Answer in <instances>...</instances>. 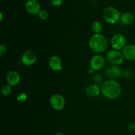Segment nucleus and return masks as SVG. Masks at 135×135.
Instances as JSON below:
<instances>
[{
    "label": "nucleus",
    "instance_id": "nucleus-1",
    "mask_svg": "<svg viewBox=\"0 0 135 135\" xmlns=\"http://www.w3.org/2000/svg\"><path fill=\"white\" fill-rule=\"evenodd\" d=\"M101 94L106 98L115 100L121 95V86L117 80L110 79L104 82L101 85Z\"/></svg>",
    "mask_w": 135,
    "mask_h": 135
},
{
    "label": "nucleus",
    "instance_id": "nucleus-2",
    "mask_svg": "<svg viewBox=\"0 0 135 135\" xmlns=\"http://www.w3.org/2000/svg\"><path fill=\"white\" fill-rule=\"evenodd\" d=\"M88 46L92 51L100 54L104 53L108 49V42L103 34H94L90 38Z\"/></svg>",
    "mask_w": 135,
    "mask_h": 135
},
{
    "label": "nucleus",
    "instance_id": "nucleus-3",
    "mask_svg": "<svg viewBox=\"0 0 135 135\" xmlns=\"http://www.w3.org/2000/svg\"><path fill=\"white\" fill-rule=\"evenodd\" d=\"M121 12L113 7H108L103 11V17L105 22L111 25H114L120 21Z\"/></svg>",
    "mask_w": 135,
    "mask_h": 135
},
{
    "label": "nucleus",
    "instance_id": "nucleus-4",
    "mask_svg": "<svg viewBox=\"0 0 135 135\" xmlns=\"http://www.w3.org/2000/svg\"><path fill=\"white\" fill-rule=\"evenodd\" d=\"M106 59L109 63L115 66L121 64L124 60L122 52L115 50H109L106 54Z\"/></svg>",
    "mask_w": 135,
    "mask_h": 135
},
{
    "label": "nucleus",
    "instance_id": "nucleus-5",
    "mask_svg": "<svg viewBox=\"0 0 135 135\" xmlns=\"http://www.w3.org/2000/svg\"><path fill=\"white\" fill-rule=\"evenodd\" d=\"M111 46L113 50H122L127 46V39L123 34H116L111 38Z\"/></svg>",
    "mask_w": 135,
    "mask_h": 135
},
{
    "label": "nucleus",
    "instance_id": "nucleus-6",
    "mask_svg": "<svg viewBox=\"0 0 135 135\" xmlns=\"http://www.w3.org/2000/svg\"><path fill=\"white\" fill-rule=\"evenodd\" d=\"M50 105L55 110H61L65 105V100L62 95L55 94L51 96L50 100Z\"/></svg>",
    "mask_w": 135,
    "mask_h": 135
},
{
    "label": "nucleus",
    "instance_id": "nucleus-7",
    "mask_svg": "<svg viewBox=\"0 0 135 135\" xmlns=\"http://www.w3.org/2000/svg\"><path fill=\"white\" fill-rule=\"evenodd\" d=\"M105 64V59L100 54H96L90 59V65L95 71L101 70Z\"/></svg>",
    "mask_w": 135,
    "mask_h": 135
},
{
    "label": "nucleus",
    "instance_id": "nucleus-8",
    "mask_svg": "<svg viewBox=\"0 0 135 135\" xmlns=\"http://www.w3.org/2000/svg\"><path fill=\"white\" fill-rule=\"evenodd\" d=\"M37 60L36 54L32 50H27L25 51L21 57V62L27 67L33 65Z\"/></svg>",
    "mask_w": 135,
    "mask_h": 135
},
{
    "label": "nucleus",
    "instance_id": "nucleus-9",
    "mask_svg": "<svg viewBox=\"0 0 135 135\" xmlns=\"http://www.w3.org/2000/svg\"><path fill=\"white\" fill-rule=\"evenodd\" d=\"M26 10L29 14L35 15H38L40 9V5L38 0H28L25 5Z\"/></svg>",
    "mask_w": 135,
    "mask_h": 135
},
{
    "label": "nucleus",
    "instance_id": "nucleus-10",
    "mask_svg": "<svg viewBox=\"0 0 135 135\" xmlns=\"http://www.w3.org/2000/svg\"><path fill=\"white\" fill-rule=\"evenodd\" d=\"M124 59L128 61H135V44L127 45L122 50Z\"/></svg>",
    "mask_w": 135,
    "mask_h": 135
},
{
    "label": "nucleus",
    "instance_id": "nucleus-11",
    "mask_svg": "<svg viewBox=\"0 0 135 135\" xmlns=\"http://www.w3.org/2000/svg\"><path fill=\"white\" fill-rule=\"evenodd\" d=\"M6 80L9 85L15 86L19 83L21 80V76L17 71H11L7 75Z\"/></svg>",
    "mask_w": 135,
    "mask_h": 135
},
{
    "label": "nucleus",
    "instance_id": "nucleus-12",
    "mask_svg": "<svg viewBox=\"0 0 135 135\" xmlns=\"http://www.w3.org/2000/svg\"><path fill=\"white\" fill-rule=\"evenodd\" d=\"M48 65L50 68L54 71H59L62 70V61L57 55H53L49 59Z\"/></svg>",
    "mask_w": 135,
    "mask_h": 135
},
{
    "label": "nucleus",
    "instance_id": "nucleus-13",
    "mask_svg": "<svg viewBox=\"0 0 135 135\" xmlns=\"http://www.w3.org/2000/svg\"><path fill=\"white\" fill-rule=\"evenodd\" d=\"M85 93L88 96L91 98L97 97L101 93V88L98 85L95 84H89L85 89Z\"/></svg>",
    "mask_w": 135,
    "mask_h": 135
},
{
    "label": "nucleus",
    "instance_id": "nucleus-14",
    "mask_svg": "<svg viewBox=\"0 0 135 135\" xmlns=\"http://www.w3.org/2000/svg\"><path fill=\"white\" fill-rule=\"evenodd\" d=\"M134 19V16L133 15V14L130 13H125L121 15L120 21L123 25H130L133 23Z\"/></svg>",
    "mask_w": 135,
    "mask_h": 135
},
{
    "label": "nucleus",
    "instance_id": "nucleus-15",
    "mask_svg": "<svg viewBox=\"0 0 135 135\" xmlns=\"http://www.w3.org/2000/svg\"><path fill=\"white\" fill-rule=\"evenodd\" d=\"M91 29L94 34H101L103 30L102 23L98 21H94L91 25Z\"/></svg>",
    "mask_w": 135,
    "mask_h": 135
},
{
    "label": "nucleus",
    "instance_id": "nucleus-16",
    "mask_svg": "<svg viewBox=\"0 0 135 135\" xmlns=\"http://www.w3.org/2000/svg\"><path fill=\"white\" fill-rule=\"evenodd\" d=\"M11 86L9 85L8 84H5V85L3 86L2 88H1V94L3 96L6 97L8 96L11 92Z\"/></svg>",
    "mask_w": 135,
    "mask_h": 135
},
{
    "label": "nucleus",
    "instance_id": "nucleus-17",
    "mask_svg": "<svg viewBox=\"0 0 135 135\" xmlns=\"http://www.w3.org/2000/svg\"><path fill=\"white\" fill-rule=\"evenodd\" d=\"M38 16L41 20L44 21V20H46L47 18H48L49 13L47 11L45 10V9H41V10L40 11L39 13H38Z\"/></svg>",
    "mask_w": 135,
    "mask_h": 135
},
{
    "label": "nucleus",
    "instance_id": "nucleus-18",
    "mask_svg": "<svg viewBox=\"0 0 135 135\" xmlns=\"http://www.w3.org/2000/svg\"><path fill=\"white\" fill-rule=\"evenodd\" d=\"M16 99H17V100L18 102H25L27 100V95L25 93H24V92H21V93H18L17 94Z\"/></svg>",
    "mask_w": 135,
    "mask_h": 135
},
{
    "label": "nucleus",
    "instance_id": "nucleus-19",
    "mask_svg": "<svg viewBox=\"0 0 135 135\" xmlns=\"http://www.w3.org/2000/svg\"><path fill=\"white\" fill-rule=\"evenodd\" d=\"M102 80L103 78L101 75H95L94 77V84H97V85H100V84H102Z\"/></svg>",
    "mask_w": 135,
    "mask_h": 135
},
{
    "label": "nucleus",
    "instance_id": "nucleus-20",
    "mask_svg": "<svg viewBox=\"0 0 135 135\" xmlns=\"http://www.w3.org/2000/svg\"><path fill=\"white\" fill-rule=\"evenodd\" d=\"M7 47L5 45L1 44L0 45V57H3L5 55L7 54Z\"/></svg>",
    "mask_w": 135,
    "mask_h": 135
},
{
    "label": "nucleus",
    "instance_id": "nucleus-21",
    "mask_svg": "<svg viewBox=\"0 0 135 135\" xmlns=\"http://www.w3.org/2000/svg\"><path fill=\"white\" fill-rule=\"evenodd\" d=\"M51 3L55 7H59L63 3V0H50Z\"/></svg>",
    "mask_w": 135,
    "mask_h": 135
},
{
    "label": "nucleus",
    "instance_id": "nucleus-22",
    "mask_svg": "<svg viewBox=\"0 0 135 135\" xmlns=\"http://www.w3.org/2000/svg\"><path fill=\"white\" fill-rule=\"evenodd\" d=\"M127 129L129 131H135V123H130L127 127Z\"/></svg>",
    "mask_w": 135,
    "mask_h": 135
},
{
    "label": "nucleus",
    "instance_id": "nucleus-23",
    "mask_svg": "<svg viewBox=\"0 0 135 135\" xmlns=\"http://www.w3.org/2000/svg\"><path fill=\"white\" fill-rule=\"evenodd\" d=\"M88 73H90V74H92L95 71L94 69H92L91 68V67H90V68L88 69Z\"/></svg>",
    "mask_w": 135,
    "mask_h": 135
},
{
    "label": "nucleus",
    "instance_id": "nucleus-24",
    "mask_svg": "<svg viewBox=\"0 0 135 135\" xmlns=\"http://www.w3.org/2000/svg\"><path fill=\"white\" fill-rule=\"evenodd\" d=\"M0 16H1V18H0V21H2V20H3V13H2V12H1V13H0Z\"/></svg>",
    "mask_w": 135,
    "mask_h": 135
},
{
    "label": "nucleus",
    "instance_id": "nucleus-25",
    "mask_svg": "<svg viewBox=\"0 0 135 135\" xmlns=\"http://www.w3.org/2000/svg\"><path fill=\"white\" fill-rule=\"evenodd\" d=\"M55 135H65V134H63V133H56Z\"/></svg>",
    "mask_w": 135,
    "mask_h": 135
},
{
    "label": "nucleus",
    "instance_id": "nucleus-26",
    "mask_svg": "<svg viewBox=\"0 0 135 135\" xmlns=\"http://www.w3.org/2000/svg\"><path fill=\"white\" fill-rule=\"evenodd\" d=\"M134 44H135V38H134Z\"/></svg>",
    "mask_w": 135,
    "mask_h": 135
}]
</instances>
